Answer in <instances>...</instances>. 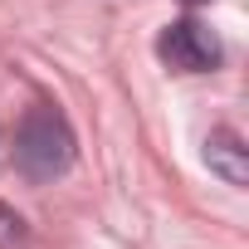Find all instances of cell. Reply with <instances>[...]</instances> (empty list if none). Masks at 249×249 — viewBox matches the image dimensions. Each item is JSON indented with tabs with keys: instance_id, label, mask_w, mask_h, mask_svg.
<instances>
[{
	"instance_id": "3",
	"label": "cell",
	"mask_w": 249,
	"mask_h": 249,
	"mask_svg": "<svg viewBox=\"0 0 249 249\" xmlns=\"http://www.w3.org/2000/svg\"><path fill=\"white\" fill-rule=\"evenodd\" d=\"M205 161H210V171L225 181V186H249V147L239 142V132H230V127H215L210 137H205Z\"/></svg>"
},
{
	"instance_id": "2",
	"label": "cell",
	"mask_w": 249,
	"mask_h": 249,
	"mask_svg": "<svg viewBox=\"0 0 249 249\" xmlns=\"http://www.w3.org/2000/svg\"><path fill=\"white\" fill-rule=\"evenodd\" d=\"M157 54H161L166 69H176V73H210V69H220V59H225L215 30L200 25V20H191V15H186V20H171V25L161 30Z\"/></svg>"
},
{
	"instance_id": "5",
	"label": "cell",
	"mask_w": 249,
	"mask_h": 249,
	"mask_svg": "<svg viewBox=\"0 0 249 249\" xmlns=\"http://www.w3.org/2000/svg\"><path fill=\"white\" fill-rule=\"evenodd\" d=\"M186 5H200V0H186Z\"/></svg>"
},
{
	"instance_id": "1",
	"label": "cell",
	"mask_w": 249,
	"mask_h": 249,
	"mask_svg": "<svg viewBox=\"0 0 249 249\" xmlns=\"http://www.w3.org/2000/svg\"><path fill=\"white\" fill-rule=\"evenodd\" d=\"M15 166L30 176V181H54L73 166V132H69V122L64 112L54 107H30L25 122H20V132H15Z\"/></svg>"
},
{
	"instance_id": "4",
	"label": "cell",
	"mask_w": 249,
	"mask_h": 249,
	"mask_svg": "<svg viewBox=\"0 0 249 249\" xmlns=\"http://www.w3.org/2000/svg\"><path fill=\"white\" fill-rule=\"evenodd\" d=\"M0 249H25V220L10 205H0Z\"/></svg>"
}]
</instances>
